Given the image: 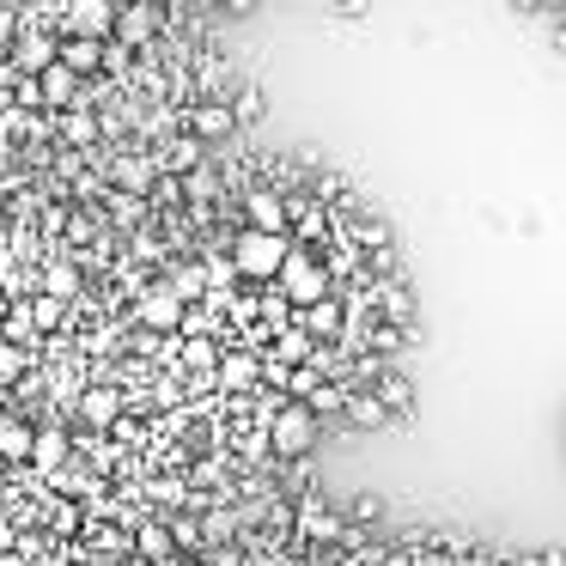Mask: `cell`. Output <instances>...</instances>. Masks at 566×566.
<instances>
[{"label":"cell","instance_id":"1","mask_svg":"<svg viewBox=\"0 0 566 566\" xmlns=\"http://www.w3.org/2000/svg\"><path fill=\"white\" fill-rule=\"evenodd\" d=\"M262 439H269V457L274 463H305L323 439V420L311 415L305 402H281L269 420H262Z\"/></svg>","mask_w":566,"mask_h":566},{"label":"cell","instance_id":"2","mask_svg":"<svg viewBox=\"0 0 566 566\" xmlns=\"http://www.w3.org/2000/svg\"><path fill=\"white\" fill-rule=\"evenodd\" d=\"M269 286H274V293H281L293 311H305V305H317V298H329V293H335L329 274H323V256H317V250H305V244L286 250V262L274 269V281H269Z\"/></svg>","mask_w":566,"mask_h":566},{"label":"cell","instance_id":"3","mask_svg":"<svg viewBox=\"0 0 566 566\" xmlns=\"http://www.w3.org/2000/svg\"><path fill=\"white\" fill-rule=\"evenodd\" d=\"M286 250H293V238H269V232H238L232 238V274L244 286H269L274 269L286 262Z\"/></svg>","mask_w":566,"mask_h":566},{"label":"cell","instance_id":"4","mask_svg":"<svg viewBox=\"0 0 566 566\" xmlns=\"http://www.w3.org/2000/svg\"><path fill=\"white\" fill-rule=\"evenodd\" d=\"M177 135H189L201 153H213V147H232L238 128H232V111H226V98H196L184 116H177Z\"/></svg>","mask_w":566,"mask_h":566},{"label":"cell","instance_id":"5","mask_svg":"<svg viewBox=\"0 0 566 566\" xmlns=\"http://www.w3.org/2000/svg\"><path fill=\"white\" fill-rule=\"evenodd\" d=\"M74 463V439H67V420H43L38 432H31V475L38 481H50L55 469H67Z\"/></svg>","mask_w":566,"mask_h":566},{"label":"cell","instance_id":"6","mask_svg":"<svg viewBox=\"0 0 566 566\" xmlns=\"http://www.w3.org/2000/svg\"><path fill=\"white\" fill-rule=\"evenodd\" d=\"M213 390H226V396H256V390H262V354H250V347H220Z\"/></svg>","mask_w":566,"mask_h":566},{"label":"cell","instance_id":"7","mask_svg":"<svg viewBox=\"0 0 566 566\" xmlns=\"http://www.w3.org/2000/svg\"><path fill=\"white\" fill-rule=\"evenodd\" d=\"M238 213H244V232H269V238H286V196L269 184L244 189L238 196Z\"/></svg>","mask_w":566,"mask_h":566},{"label":"cell","instance_id":"8","mask_svg":"<svg viewBox=\"0 0 566 566\" xmlns=\"http://www.w3.org/2000/svg\"><path fill=\"white\" fill-rule=\"evenodd\" d=\"M111 25H116V7H111V0H74V7H62V38L111 43Z\"/></svg>","mask_w":566,"mask_h":566},{"label":"cell","instance_id":"9","mask_svg":"<svg viewBox=\"0 0 566 566\" xmlns=\"http://www.w3.org/2000/svg\"><path fill=\"white\" fill-rule=\"evenodd\" d=\"M177 323H184V305H177V298L165 293L159 281H153L147 293L135 298V329H147V335H165V342H171V335H177Z\"/></svg>","mask_w":566,"mask_h":566},{"label":"cell","instance_id":"10","mask_svg":"<svg viewBox=\"0 0 566 566\" xmlns=\"http://www.w3.org/2000/svg\"><path fill=\"white\" fill-rule=\"evenodd\" d=\"M55 62H62L74 80H98L104 74V43H92V38H55Z\"/></svg>","mask_w":566,"mask_h":566},{"label":"cell","instance_id":"11","mask_svg":"<svg viewBox=\"0 0 566 566\" xmlns=\"http://www.w3.org/2000/svg\"><path fill=\"white\" fill-rule=\"evenodd\" d=\"M153 165H159V177H189V171H201V165H208V153H201L189 135H171V140H159V147H153Z\"/></svg>","mask_w":566,"mask_h":566},{"label":"cell","instance_id":"12","mask_svg":"<svg viewBox=\"0 0 566 566\" xmlns=\"http://www.w3.org/2000/svg\"><path fill=\"white\" fill-rule=\"evenodd\" d=\"M31 420H19V415H0V463L7 469H25L31 463Z\"/></svg>","mask_w":566,"mask_h":566},{"label":"cell","instance_id":"13","mask_svg":"<svg viewBox=\"0 0 566 566\" xmlns=\"http://www.w3.org/2000/svg\"><path fill=\"white\" fill-rule=\"evenodd\" d=\"M226 111H232V128L244 135V128H256L262 116H269V98H262V86L238 80V86H232V98H226Z\"/></svg>","mask_w":566,"mask_h":566},{"label":"cell","instance_id":"14","mask_svg":"<svg viewBox=\"0 0 566 566\" xmlns=\"http://www.w3.org/2000/svg\"><path fill=\"white\" fill-rule=\"evenodd\" d=\"M371 402H378L384 415L396 420V415H408V408H415V384H408L402 371H384V378L371 384Z\"/></svg>","mask_w":566,"mask_h":566},{"label":"cell","instance_id":"15","mask_svg":"<svg viewBox=\"0 0 566 566\" xmlns=\"http://www.w3.org/2000/svg\"><path fill=\"white\" fill-rule=\"evenodd\" d=\"M342 415H347V420H354V427H359V432H378V427H384V420H390V415H384V408H378V402H371V390H347V402H342Z\"/></svg>","mask_w":566,"mask_h":566},{"label":"cell","instance_id":"16","mask_svg":"<svg viewBox=\"0 0 566 566\" xmlns=\"http://www.w3.org/2000/svg\"><path fill=\"white\" fill-rule=\"evenodd\" d=\"M31 366H38V359H31V354H19V347H7V342H0V396L13 390V384L25 378Z\"/></svg>","mask_w":566,"mask_h":566},{"label":"cell","instance_id":"17","mask_svg":"<svg viewBox=\"0 0 566 566\" xmlns=\"http://www.w3.org/2000/svg\"><path fill=\"white\" fill-rule=\"evenodd\" d=\"M342 402H347V390H342V384H329V378H317V390H311L305 396V408H311V415H342Z\"/></svg>","mask_w":566,"mask_h":566},{"label":"cell","instance_id":"18","mask_svg":"<svg viewBox=\"0 0 566 566\" xmlns=\"http://www.w3.org/2000/svg\"><path fill=\"white\" fill-rule=\"evenodd\" d=\"M342 517H347V530H366V524H378V517H384V500H378V493H354Z\"/></svg>","mask_w":566,"mask_h":566},{"label":"cell","instance_id":"19","mask_svg":"<svg viewBox=\"0 0 566 566\" xmlns=\"http://www.w3.org/2000/svg\"><path fill=\"white\" fill-rule=\"evenodd\" d=\"M13 542H19V530H13V517L0 512V554H13Z\"/></svg>","mask_w":566,"mask_h":566},{"label":"cell","instance_id":"20","mask_svg":"<svg viewBox=\"0 0 566 566\" xmlns=\"http://www.w3.org/2000/svg\"><path fill=\"white\" fill-rule=\"evenodd\" d=\"M0 566H25V560H19V554H0Z\"/></svg>","mask_w":566,"mask_h":566},{"label":"cell","instance_id":"21","mask_svg":"<svg viewBox=\"0 0 566 566\" xmlns=\"http://www.w3.org/2000/svg\"><path fill=\"white\" fill-rule=\"evenodd\" d=\"M171 566H201V560H196V554H184V560H171Z\"/></svg>","mask_w":566,"mask_h":566},{"label":"cell","instance_id":"22","mask_svg":"<svg viewBox=\"0 0 566 566\" xmlns=\"http://www.w3.org/2000/svg\"><path fill=\"white\" fill-rule=\"evenodd\" d=\"M116 566H147V560H135V554H128V560H116Z\"/></svg>","mask_w":566,"mask_h":566}]
</instances>
